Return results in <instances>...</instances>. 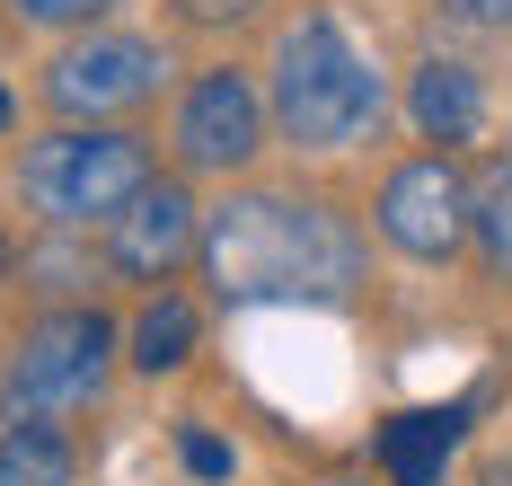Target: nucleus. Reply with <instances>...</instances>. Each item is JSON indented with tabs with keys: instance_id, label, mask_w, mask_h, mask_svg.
I'll use <instances>...</instances> for the list:
<instances>
[{
	"instance_id": "ddd939ff",
	"label": "nucleus",
	"mask_w": 512,
	"mask_h": 486,
	"mask_svg": "<svg viewBox=\"0 0 512 486\" xmlns=\"http://www.w3.org/2000/svg\"><path fill=\"white\" fill-rule=\"evenodd\" d=\"M468 248H477V266L495 274V283H512V160H486V168H477Z\"/></svg>"
},
{
	"instance_id": "6ab92c4d",
	"label": "nucleus",
	"mask_w": 512,
	"mask_h": 486,
	"mask_svg": "<svg viewBox=\"0 0 512 486\" xmlns=\"http://www.w3.org/2000/svg\"><path fill=\"white\" fill-rule=\"evenodd\" d=\"M9 124H18V98H9V89H0V133H9Z\"/></svg>"
},
{
	"instance_id": "aec40b11",
	"label": "nucleus",
	"mask_w": 512,
	"mask_h": 486,
	"mask_svg": "<svg viewBox=\"0 0 512 486\" xmlns=\"http://www.w3.org/2000/svg\"><path fill=\"white\" fill-rule=\"evenodd\" d=\"M336 486H354V478H336Z\"/></svg>"
},
{
	"instance_id": "4468645a",
	"label": "nucleus",
	"mask_w": 512,
	"mask_h": 486,
	"mask_svg": "<svg viewBox=\"0 0 512 486\" xmlns=\"http://www.w3.org/2000/svg\"><path fill=\"white\" fill-rule=\"evenodd\" d=\"M177 460H186V478H204V486L230 478V442H221V433H204V425L177 433Z\"/></svg>"
},
{
	"instance_id": "1a4fd4ad",
	"label": "nucleus",
	"mask_w": 512,
	"mask_h": 486,
	"mask_svg": "<svg viewBox=\"0 0 512 486\" xmlns=\"http://www.w3.org/2000/svg\"><path fill=\"white\" fill-rule=\"evenodd\" d=\"M407 115L424 142H477V124H486V89H477V71H468L460 54H424L407 80Z\"/></svg>"
},
{
	"instance_id": "0eeeda50",
	"label": "nucleus",
	"mask_w": 512,
	"mask_h": 486,
	"mask_svg": "<svg viewBox=\"0 0 512 486\" xmlns=\"http://www.w3.org/2000/svg\"><path fill=\"white\" fill-rule=\"evenodd\" d=\"M265 89H256L248 71H230V62H212L204 80L177 98V160L186 168H212V177H230V168H248L265 151Z\"/></svg>"
},
{
	"instance_id": "f8f14e48",
	"label": "nucleus",
	"mask_w": 512,
	"mask_h": 486,
	"mask_svg": "<svg viewBox=\"0 0 512 486\" xmlns=\"http://www.w3.org/2000/svg\"><path fill=\"white\" fill-rule=\"evenodd\" d=\"M0 486H80V451L62 425H0Z\"/></svg>"
},
{
	"instance_id": "7ed1b4c3",
	"label": "nucleus",
	"mask_w": 512,
	"mask_h": 486,
	"mask_svg": "<svg viewBox=\"0 0 512 486\" xmlns=\"http://www.w3.org/2000/svg\"><path fill=\"white\" fill-rule=\"evenodd\" d=\"M151 142L124 124H62L45 142H27L18 160V195L53 221V230H106L142 186H151Z\"/></svg>"
},
{
	"instance_id": "2eb2a0df",
	"label": "nucleus",
	"mask_w": 512,
	"mask_h": 486,
	"mask_svg": "<svg viewBox=\"0 0 512 486\" xmlns=\"http://www.w3.org/2000/svg\"><path fill=\"white\" fill-rule=\"evenodd\" d=\"M98 9H106V0H18V18H27V27H89Z\"/></svg>"
},
{
	"instance_id": "a211bd4d",
	"label": "nucleus",
	"mask_w": 512,
	"mask_h": 486,
	"mask_svg": "<svg viewBox=\"0 0 512 486\" xmlns=\"http://www.w3.org/2000/svg\"><path fill=\"white\" fill-rule=\"evenodd\" d=\"M477 486H512V451H495V460H486V478Z\"/></svg>"
},
{
	"instance_id": "20e7f679",
	"label": "nucleus",
	"mask_w": 512,
	"mask_h": 486,
	"mask_svg": "<svg viewBox=\"0 0 512 486\" xmlns=\"http://www.w3.org/2000/svg\"><path fill=\"white\" fill-rule=\"evenodd\" d=\"M115 319L89 310V301H71V310H45V319L18 336V354H9V372H0V416L9 425H53V416H71V407H89L115 372Z\"/></svg>"
},
{
	"instance_id": "9b49d317",
	"label": "nucleus",
	"mask_w": 512,
	"mask_h": 486,
	"mask_svg": "<svg viewBox=\"0 0 512 486\" xmlns=\"http://www.w3.org/2000/svg\"><path fill=\"white\" fill-rule=\"evenodd\" d=\"M195 345H204V310L186 301V292H151L142 301V319L124 327V363L133 372H186L195 363Z\"/></svg>"
},
{
	"instance_id": "f257e3e1",
	"label": "nucleus",
	"mask_w": 512,
	"mask_h": 486,
	"mask_svg": "<svg viewBox=\"0 0 512 486\" xmlns=\"http://www.w3.org/2000/svg\"><path fill=\"white\" fill-rule=\"evenodd\" d=\"M195 266L221 301H354L362 239L318 195H230L204 213Z\"/></svg>"
},
{
	"instance_id": "9d476101",
	"label": "nucleus",
	"mask_w": 512,
	"mask_h": 486,
	"mask_svg": "<svg viewBox=\"0 0 512 486\" xmlns=\"http://www.w3.org/2000/svg\"><path fill=\"white\" fill-rule=\"evenodd\" d=\"M468 433V407H407L380 425V478L389 486H442L451 451Z\"/></svg>"
},
{
	"instance_id": "6e6552de",
	"label": "nucleus",
	"mask_w": 512,
	"mask_h": 486,
	"mask_svg": "<svg viewBox=\"0 0 512 486\" xmlns=\"http://www.w3.org/2000/svg\"><path fill=\"white\" fill-rule=\"evenodd\" d=\"M195 248H204V213H195V195L177 177H151L124 213L106 221V266L133 274V283H168Z\"/></svg>"
},
{
	"instance_id": "f03ea898",
	"label": "nucleus",
	"mask_w": 512,
	"mask_h": 486,
	"mask_svg": "<svg viewBox=\"0 0 512 486\" xmlns=\"http://www.w3.org/2000/svg\"><path fill=\"white\" fill-rule=\"evenodd\" d=\"M265 107H274V133L301 142V151H354L380 124V107H389V80H380V62L362 54L336 18H301L274 45Z\"/></svg>"
},
{
	"instance_id": "423d86ee",
	"label": "nucleus",
	"mask_w": 512,
	"mask_h": 486,
	"mask_svg": "<svg viewBox=\"0 0 512 486\" xmlns=\"http://www.w3.org/2000/svg\"><path fill=\"white\" fill-rule=\"evenodd\" d=\"M159 80H168V54H159L151 36H80V45H62L45 62V107L62 124H106V115L142 107L159 98Z\"/></svg>"
},
{
	"instance_id": "39448f33",
	"label": "nucleus",
	"mask_w": 512,
	"mask_h": 486,
	"mask_svg": "<svg viewBox=\"0 0 512 486\" xmlns=\"http://www.w3.org/2000/svg\"><path fill=\"white\" fill-rule=\"evenodd\" d=\"M468 213H477V177H468L451 151L398 160L380 177V204H371L380 239H389L398 257H415V266H451L468 248Z\"/></svg>"
},
{
	"instance_id": "f3484780",
	"label": "nucleus",
	"mask_w": 512,
	"mask_h": 486,
	"mask_svg": "<svg viewBox=\"0 0 512 486\" xmlns=\"http://www.w3.org/2000/svg\"><path fill=\"white\" fill-rule=\"evenodd\" d=\"M195 18H239V9H256V0H186Z\"/></svg>"
},
{
	"instance_id": "dca6fc26",
	"label": "nucleus",
	"mask_w": 512,
	"mask_h": 486,
	"mask_svg": "<svg viewBox=\"0 0 512 486\" xmlns=\"http://www.w3.org/2000/svg\"><path fill=\"white\" fill-rule=\"evenodd\" d=\"M451 27H512V0H442Z\"/></svg>"
}]
</instances>
